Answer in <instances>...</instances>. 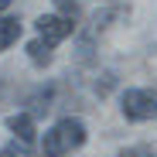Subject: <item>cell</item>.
I'll return each instance as SVG.
<instances>
[{"instance_id":"1","label":"cell","mask_w":157,"mask_h":157,"mask_svg":"<svg viewBox=\"0 0 157 157\" xmlns=\"http://www.w3.org/2000/svg\"><path fill=\"white\" fill-rule=\"evenodd\" d=\"M89 133H86V123L82 120H75V116H65L58 120L51 130H44V137H41V154L44 157H65L78 147H86Z\"/></svg>"},{"instance_id":"2","label":"cell","mask_w":157,"mask_h":157,"mask_svg":"<svg viewBox=\"0 0 157 157\" xmlns=\"http://www.w3.org/2000/svg\"><path fill=\"white\" fill-rule=\"evenodd\" d=\"M120 109H123L126 120H133V123L154 120L157 116V92H150V89H126L123 99H120Z\"/></svg>"},{"instance_id":"3","label":"cell","mask_w":157,"mask_h":157,"mask_svg":"<svg viewBox=\"0 0 157 157\" xmlns=\"http://www.w3.org/2000/svg\"><path fill=\"white\" fill-rule=\"evenodd\" d=\"M34 28H38V38H44L48 44H58V41H65V38L72 34L75 24H72L68 17H62V14H41Z\"/></svg>"},{"instance_id":"4","label":"cell","mask_w":157,"mask_h":157,"mask_svg":"<svg viewBox=\"0 0 157 157\" xmlns=\"http://www.w3.org/2000/svg\"><path fill=\"white\" fill-rule=\"evenodd\" d=\"M7 130H10L17 140L31 144V140H34V116H31V113H14V116L7 120Z\"/></svg>"},{"instance_id":"5","label":"cell","mask_w":157,"mask_h":157,"mask_svg":"<svg viewBox=\"0 0 157 157\" xmlns=\"http://www.w3.org/2000/svg\"><path fill=\"white\" fill-rule=\"evenodd\" d=\"M28 58H31V65H38V68H48V65H51V44H48L44 38L31 41V44H28Z\"/></svg>"},{"instance_id":"6","label":"cell","mask_w":157,"mask_h":157,"mask_svg":"<svg viewBox=\"0 0 157 157\" xmlns=\"http://www.w3.org/2000/svg\"><path fill=\"white\" fill-rule=\"evenodd\" d=\"M17 38H21V21H14V17H0V51H7Z\"/></svg>"},{"instance_id":"7","label":"cell","mask_w":157,"mask_h":157,"mask_svg":"<svg viewBox=\"0 0 157 157\" xmlns=\"http://www.w3.org/2000/svg\"><path fill=\"white\" fill-rule=\"evenodd\" d=\"M51 4H55V7L62 10V17H68V21L78 17V4H75V0H51Z\"/></svg>"},{"instance_id":"8","label":"cell","mask_w":157,"mask_h":157,"mask_svg":"<svg viewBox=\"0 0 157 157\" xmlns=\"http://www.w3.org/2000/svg\"><path fill=\"white\" fill-rule=\"evenodd\" d=\"M7 157H31V150H28V144H24V140H21V144L14 140V144L7 147Z\"/></svg>"},{"instance_id":"9","label":"cell","mask_w":157,"mask_h":157,"mask_svg":"<svg viewBox=\"0 0 157 157\" xmlns=\"http://www.w3.org/2000/svg\"><path fill=\"white\" fill-rule=\"evenodd\" d=\"M10 4H14V0H0V10H7V7H10Z\"/></svg>"},{"instance_id":"10","label":"cell","mask_w":157,"mask_h":157,"mask_svg":"<svg viewBox=\"0 0 157 157\" xmlns=\"http://www.w3.org/2000/svg\"><path fill=\"white\" fill-rule=\"evenodd\" d=\"M0 157H7V150H0Z\"/></svg>"},{"instance_id":"11","label":"cell","mask_w":157,"mask_h":157,"mask_svg":"<svg viewBox=\"0 0 157 157\" xmlns=\"http://www.w3.org/2000/svg\"><path fill=\"white\" fill-rule=\"evenodd\" d=\"M144 157H150V154H144Z\"/></svg>"}]
</instances>
